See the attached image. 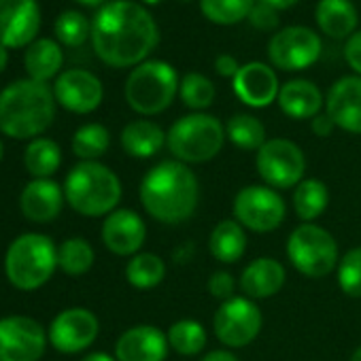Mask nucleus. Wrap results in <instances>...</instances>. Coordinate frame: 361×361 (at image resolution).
I'll return each instance as SVG.
<instances>
[{
	"label": "nucleus",
	"mask_w": 361,
	"mask_h": 361,
	"mask_svg": "<svg viewBox=\"0 0 361 361\" xmlns=\"http://www.w3.org/2000/svg\"><path fill=\"white\" fill-rule=\"evenodd\" d=\"M159 41L157 24L151 13L132 0H113L92 22V45L96 56L113 66H138Z\"/></svg>",
	"instance_id": "f257e3e1"
},
{
	"label": "nucleus",
	"mask_w": 361,
	"mask_h": 361,
	"mask_svg": "<svg viewBox=\"0 0 361 361\" xmlns=\"http://www.w3.org/2000/svg\"><path fill=\"white\" fill-rule=\"evenodd\" d=\"M140 202L159 224H183L196 213L200 202L198 176L183 161L164 159L142 176Z\"/></svg>",
	"instance_id": "f03ea898"
},
{
	"label": "nucleus",
	"mask_w": 361,
	"mask_h": 361,
	"mask_svg": "<svg viewBox=\"0 0 361 361\" xmlns=\"http://www.w3.org/2000/svg\"><path fill=\"white\" fill-rule=\"evenodd\" d=\"M56 119L54 87L20 79L0 92V132L16 140L39 138Z\"/></svg>",
	"instance_id": "7ed1b4c3"
},
{
	"label": "nucleus",
	"mask_w": 361,
	"mask_h": 361,
	"mask_svg": "<svg viewBox=\"0 0 361 361\" xmlns=\"http://www.w3.org/2000/svg\"><path fill=\"white\" fill-rule=\"evenodd\" d=\"M64 198L83 217H104L119 207L121 180L100 161H79L64 178Z\"/></svg>",
	"instance_id": "20e7f679"
},
{
	"label": "nucleus",
	"mask_w": 361,
	"mask_h": 361,
	"mask_svg": "<svg viewBox=\"0 0 361 361\" xmlns=\"http://www.w3.org/2000/svg\"><path fill=\"white\" fill-rule=\"evenodd\" d=\"M58 268V247L39 232L20 234L5 253V276L20 291L41 289Z\"/></svg>",
	"instance_id": "39448f33"
},
{
	"label": "nucleus",
	"mask_w": 361,
	"mask_h": 361,
	"mask_svg": "<svg viewBox=\"0 0 361 361\" xmlns=\"http://www.w3.org/2000/svg\"><path fill=\"white\" fill-rule=\"evenodd\" d=\"M226 140L221 121L207 113H192L172 123L166 145L174 159L183 164H204L219 155Z\"/></svg>",
	"instance_id": "423d86ee"
},
{
	"label": "nucleus",
	"mask_w": 361,
	"mask_h": 361,
	"mask_svg": "<svg viewBox=\"0 0 361 361\" xmlns=\"http://www.w3.org/2000/svg\"><path fill=\"white\" fill-rule=\"evenodd\" d=\"M176 71L161 60H147L130 73L126 81V100L140 115H157L166 111L178 90Z\"/></svg>",
	"instance_id": "0eeeda50"
},
{
	"label": "nucleus",
	"mask_w": 361,
	"mask_h": 361,
	"mask_svg": "<svg viewBox=\"0 0 361 361\" xmlns=\"http://www.w3.org/2000/svg\"><path fill=\"white\" fill-rule=\"evenodd\" d=\"M287 257L308 279H323L338 268V245L334 236L314 224L298 226L287 238Z\"/></svg>",
	"instance_id": "6e6552de"
},
{
	"label": "nucleus",
	"mask_w": 361,
	"mask_h": 361,
	"mask_svg": "<svg viewBox=\"0 0 361 361\" xmlns=\"http://www.w3.org/2000/svg\"><path fill=\"white\" fill-rule=\"evenodd\" d=\"M255 164L264 183L272 190H291L304 180V151L287 138L266 140L264 147L257 151Z\"/></svg>",
	"instance_id": "1a4fd4ad"
},
{
	"label": "nucleus",
	"mask_w": 361,
	"mask_h": 361,
	"mask_svg": "<svg viewBox=\"0 0 361 361\" xmlns=\"http://www.w3.org/2000/svg\"><path fill=\"white\" fill-rule=\"evenodd\" d=\"M234 219L253 232L266 234L285 221L287 207L276 190L268 185H247L234 198Z\"/></svg>",
	"instance_id": "9d476101"
},
{
	"label": "nucleus",
	"mask_w": 361,
	"mask_h": 361,
	"mask_svg": "<svg viewBox=\"0 0 361 361\" xmlns=\"http://www.w3.org/2000/svg\"><path fill=\"white\" fill-rule=\"evenodd\" d=\"M47 344L49 336L37 319L24 314L0 319V361H39Z\"/></svg>",
	"instance_id": "9b49d317"
},
{
	"label": "nucleus",
	"mask_w": 361,
	"mask_h": 361,
	"mask_svg": "<svg viewBox=\"0 0 361 361\" xmlns=\"http://www.w3.org/2000/svg\"><path fill=\"white\" fill-rule=\"evenodd\" d=\"M262 321V312L253 300L234 295L232 300L221 302L215 312L213 327L219 342L230 348H240L251 344L259 336Z\"/></svg>",
	"instance_id": "f8f14e48"
},
{
	"label": "nucleus",
	"mask_w": 361,
	"mask_h": 361,
	"mask_svg": "<svg viewBox=\"0 0 361 361\" xmlns=\"http://www.w3.org/2000/svg\"><path fill=\"white\" fill-rule=\"evenodd\" d=\"M321 56V39L304 26L279 30L268 45L270 62L281 71H304Z\"/></svg>",
	"instance_id": "ddd939ff"
},
{
	"label": "nucleus",
	"mask_w": 361,
	"mask_h": 361,
	"mask_svg": "<svg viewBox=\"0 0 361 361\" xmlns=\"http://www.w3.org/2000/svg\"><path fill=\"white\" fill-rule=\"evenodd\" d=\"M98 331H100L98 317L87 308L75 306L56 314V319L49 323L47 336H49V344L56 350L75 355L90 348L96 342Z\"/></svg>",
	"instance_id": "4468645a"
},
{
	"label": "nucleus",
	"mask_w": 361,
	"mask_h": 361,
	"mask_svg": "<svg viewBox=\"0 0 361 361\" xmlns=\"http://www.w3.org/2000/svg\"><path fill=\"white\" fill-rule=\"evenodd\" d=\"M41 28L37 0H0V43L7 49H22L35 43Z\"/></svg>",
	"instance_id": "2eb2a0df"
},
{
	"label": "nucleus",
	"mask_w": 361,
	"mask_h": 361,
	"mask_svg": "<svg viewBox=\"0 0 361 361\" xmlns=\"http://www.w3.org/2000/svg\"><path fill=\"white\" fill-rule=\"evenodd\" d=\"M54 96L56 102L62 104L66 111L77 115H87L100 106L104 90L94 73L83 68H71L56 79Z\"/></svg>",
	"instance_id": "dca6fc26"
},
{
	"label": "nucleus",
	"mask_w": 361,
	"mask_h": 361,
	"mask_svg": "<svg viewBox=\"0 0 361 361\" xmlns=\"http://www.w3.org/2000/svg\"><path fill=\"white\" fill-rule=\"evenodd\" d=\"M102 243L104 247L121 257H134L147 238L145 221L138 213L130 209H117L106 215L102 224Z\"/></svg>",
	"instance_id": "f3484780"
},
{
	"label": "nucleus",
	"mask_w": 361,
	"mask_h": 361,
	"mask_svg": "<svg viewBox=\"0 0 361 361\" xmlns=\"http://www.w3.org/2000/svg\"><path fill=\"white\" fill-rule=\"evenodd\" d=\"M64 202V188L54 178H32L20 196L22 215L32 224L54 221L62 213Z\"/></svg>",
	"instance_id": "a211bd4d"
},
{
	"label": "nucleus",
	"mask_w": 361,
	"mask_h": 361,
	"mask_svg": "<svg viewBox=\"0 0 361 361\" xmlns=\"http://www.w3.org/2000/svg\"><path fill=\"white\" fill-rule=\"evenodd\" d=\"M168 336L153 325H134L126 329L115 344L117 361H164L168 355Z\"/></svg>",
	"instance_id": "6ab92c4d"
},
{
	"label": "nucleus",
	"mask_w": 361,
	"mask_h": 361,
	"mask_svg": "<svg viewBox=\"0 0 361 361\" xmlns=\"http://www.w3.org/2000/svg\"><path fill=\"white\" fill-rule=\"evenodd\" d=\"M325 113L334 119L336 128L350 134H361V77L338 79L325 102Z\"/></svg>",
	"instance_id": "aec40b11"
},
{
	"label": "nucleus",
	"mask_w": 361,
	"mask_h": 361,
	"mask_svg": "<svg viewBox=\"0 0 361 361\" xmlns=\"http://www.w3.org/2000/svg\"><path fill=\"white\" fill-rule=\"evenodd\" d=\"M232 83H234L236 96L253 109H264L272 104L281 92L276 73L268 64H262V62H249L240 66Z\"/></svg>",
	"instance_id": "412c9836"
},
{
	"label": "nucleus",
	"mask_w": 361,
	"mask_h": 361,
	"mask_svg": "<svg viewBox=\"0 0 361 361\" xmlns=\"http://www.w3.org/2000/svg\"><path fill=\"white\" fill-rule=\"evenodd\" d=\"M285 285V268L272 257L253 259L240 274V289L249 300H266L276 295Z\"/></svg>",
	"instance_id": "4be33fe9"
},
{
	"label": "nucleus",
	"mask_w": 361,
	"mask_h": 361,
	"mask_svg": "<svg viewBox=\"0 0 361 361\" xmlns=\"http://www.w3.org/2000/svg\"><path fill=\"white\" fill-rule=\"evenodd\" d=\"M279 106L291 119H312L321 113L323 94L321 90L306 79L287 81L279 92Z\"/></svg>",
	"instance_id": "5701e85b"
},
{
	"label": "nucleus",
	"mask_w": 361,
	"mask_h": 361,
	"mask_svg": "<svg viewBox=\"0 0 361 361\" xmlns=\"http://www.w3.org/2000/svg\"><path fill=\"white\" fill-rule=\"evenodd\" d=\"M64 64V54L62 47L51 41V39H37L35 43L28 45L24 54V68L30 79L47 83L54 79Z\"/></svg>",
	"instance_id": "b1692460"
},
{
	"label": "nucleus",
	"mask_w": 361,
	"mask_h": 361,
	"mask_svg": "<svg viewBox=\"0 0 361 361\" xmlns=\"http://www.w3.org/2000/svg\"><path fill=\"white\" fill-rule=\"evenodd\" d=\"M164 145H166V134L153 121H147V119L130 121L121 130V147L130 157H136V159L153 157Z\"/></svg>",
	"instance_id": "393cba45"
},
{
	"label": "nucleus",
	"mask_w": 361,
	"mask_h": 361,
	"mask_svg": "<svg viewBox=\"0 0 361 361\" xmlns=\"http://www.w3.org/2000/svg\"><path fill=\"white\" fill-rule=\"evenodd\" d=\"M317 24L331 39H344L355 35L357 11L350 0H319Z\"/></svg>",
	"instance_id": "a878e982"
},
{
	"label": "nucleus",
	"mask_w": 361,
	"mask_h": 361,
	"mask_svg": "<svg viewBox=\"0 0 361 361\" xmlns=\"http://www.w3.org/2000/svg\"><path fill=\"white\" fill-rule=\"evenodd\" d=\"M209 249L217 262L234 264L245 255L247 234L245 228L236 219H224L215 226L209 238Z\"/></svg>",
	"instance_id": "bb28decb"
},
{
	"label": "nucleus",
	"mask_w": 361,
	"mask_h": 361,
	"mask_svg": "<svg viewBox=\"0 0 361 361\" xmlns=\"http://www.w3.org/2000/svg\"><path fill=\"white\" fill-rule=\"evenodd\" d=\"M62 164V149L51 138H35L24 151V166L32 178H51Z\"/></svg>",
	"instance_id": "cd10ccee"
},
{
	"label": "nucleus",
	"mask_w": 361,
	"mask_h": 361,
	"mask_svg": "<svg viewBox=\"0 0 361 361\" xmlns=\"http://www.w3.org/2000/svg\"><path fill=\"white\" fill-rule=\"evenodd\" d=\"M329 204V190L319 178H304L293 192V211L304 221L310 224L319 219Z\"/></svg>",
	"instance_id": "c85d7f7f"
},
{
	"label": "nucleus",
	"mask_w": 361,
	"mask_h": 361,
	"mask_svg": "<svg viewBox=\"0 0 361 361\" xmlns=\"http://www.w3.org/2000/svg\"><path fill=\"white\" fill-rule=\"evenodd\" d=\"M166 276V264L155 253H136L126 266V279L134 289H153Z\"/></svg>",
	"instance_id": "c756f323"
},
{
	"label": "nucleus",
	"mask_w": 361,
	"mask_h": 361,
	"mask_svg": "<svg viewBox=\"0 0 361 361\" xmlns=\"http://www.w3.org/2000/svg\"><path fill=\"white\" fill-rule=\"evenodd\" d=\"M166 336H168L170 348L185 357L198 355L207 346V329L202 327L200 321H194V319H180L172 323Z\"/></svg>",
	"instance_id": "7c9ffc66"
},
{
	"label": "nucleus",
	"mask_w": 361,
	"mask_h": 361,
	"mask_svg": "<svg viewBox=\"0 0 361 361\" xmlns=\"http://www.w3.org/2000/svg\"><path fill=\"white\" fill-rule=\"evenodd\" d=\"M94 249L85 238H66L58 247V268L68 276H83L94 266Z\"/></svg>",
	"instance_id": "2f4dec72"
},
{
	"label": "nucleus",
	"mask_w": 361,
	"mask_h": 361,
	"mask_svg": "<svg viewBox=\"0 0 361 361\" xmlns=\"http://www.w3.org/2000/svg\"><path fill=\"white\" fill-rule=\"evenodd\" d=\"M226 136L245 151H259L266 142V128L253 115H234L226 126Z\"/></svg>",
	"instance_id": "473e14b6"
},
{
	"label": "nucleus",
	"mask_w": 361,
	"mask_h": 361,
	"mask_svg": "<svg viewBox=\"0 0 361 361\" xmlns=\"http://www.w3.org/2000/svg\"><path fill=\"white\" fill-rule=\"evenodd\" d=\"M111 145V134L102 123H85L73 136V153L81 161H98Z\"/></svg>",
	"instance_id": "72a5a7b5"
},
{
	"label": "nucleus",
	"mask_w": 361,
	"mask_h": 361,
	"mask_svg": "<svg viewBox=\"0 0 361 361\" xmlns=\"http://www.w3.org/2000/svg\"><path fill=\"white\" fill-rule=\"evenodd\" d=\"M255 0H200V11L207 20L221 26H232L249 18Z\"/></svg>",
	"instance_id": "f704fd0d"
},
{
	"label": "nucleus",
	"mask_w": 361,
	"mask_h": 361,
	"mask_svg": "<svg viewBox=\"0 0 361 361\" xmlns=\"http://www.w3.org/2000/svg\"><path fill=\"white\" fill-rule=\"evenodd\" d=\"M178 94L180 100H183L185 106L194 109V111H202L209 109L215 100V85L211 79H207L200 73H188L178 85Z\"/></svg>",
	"instance_id": "c9c22d12"
},
{
	"label": "nucleus",
	"mask_w": 361,
	"mask_h": 361,
	"mask_svg": "<svg viewBox=\"0 0 361 361\" xmlns=\"http://www.w3.org/2000/svg\"><path fill=\"white\" fill-rule=\"evenodd\" d=\"M54 30H56V39L68 47H79L87 41V37H92V24L79 11L60 13L54 24Z\"/></svg>",
	"instance_id": "e433bc0d"
},
{
	"label": "nucleus",
	"mask_w": 361,
	"mask_h": 361,
	"mask_svg": "<svg viewBox=\"0 0 361 361\" xmlns=\"http://www.w3.org/2000/svg\"><path fill=\"white\" fill-rule=\"evenodd\" d=\"M338 285L348 298H361V247H355L338 262Z\"/></svg>",
	"instance_id": "4c0bfd02"
},
{
	"label": "nucleus",
	"mask_w": 361,
	"mask_h": 361,
	"mask_svg": "<svg viewBox=\"0 0 361 361\" xmlns=\"http://www.w3.org/2000/svg\"><path fill=\"white\" fill-rule=\"evenodd\" d=\"M234 289H236V281L230 272H224V270H217L211 274L209 279V291L213 298L221 300V302H228L234 298Z\"/></svg>",
	"instance_id": "58836bf2"
},
{
	"label": "nucleus",
	"mask_w": 361,
	"mask_h": 361,
	"mask_svg": "<svg viewBox=\"0 0 361 361\" xmlns=\"http://www.w3.org/2000/svg\"><path fill=\"white\" fill-rule=\"evenodd\" d=\"M249 22L255 30H272L279 26V13L274 7H270L266 3H257L253 7V11L249 13Z\"/></svg>",
	"instance_id": "ea45409f"
},
{
	"label": "nucleus",
	"mask_w": 361,
	"mask_h": 361,
	"mask_svg": "<svg viewBox=\"0 0 361 361\" xmlns=\"http://www.w3.org/2000/svg\"><path fill=\"white\" fill-rule=\"evenodd\" d=\"M344 58H346L348 66L361 77V30L348 39V43L344 47Z\"/></svg>",
	"instance_id": "a19ab883"
},
{
	"label": "nucleus",
	"mask_w": 361,
	"mask_h": 361,
	"mask_svg": "<svg viewBox=\"0 0 361 361\" xmlns=\"http://www.w3.org/2000/svg\"><path fill=\"white\" fill-rule=\"evenodd\" d=\"M334 130H336V123H334V119H331L327 113H319L317 117H312V132H314L319 138L331 136Z\"/></svg>",
	"instance_id": "79ce46f5"
},
{
	"label": "nucleus",
	"mask_w": 361,
	"mask_h": 361,
	"mask_svg": "<svg viewBox=\"0 0 361 361\" xmlns=\"http://www.w3.org/2000/svg\"><path fill=\"white\" fill-rule=\"evenodd\" d=\"M215 71L221 75V77H236L238 75V71H240V66H238V62H236V58L234 56H228V54H224V56H219L217 58V62H215Z\"/></svg>",
	"instance_id": "37998d69"
},
{
	"label": "nucleus",
	"mask_w": 361,
	"mask_h": 361,
	"mask_svg": "<svg viewBox=\"0 0 361 361\" xmlns=\"http://www.w3.org/2000/svg\"><path fill=\"white\" fill-rule=\"evenodd\" d=\"M202 361H238V357L230 350H211Z\"/></svg>",
	"instance_id": "c03bdc74"
},
{
	"label": "nucleus",
	"mask_w": 361,
	"mask_h": 361,
	"mask_svg": "<svg viewBox=\"0 0 361 361\" xmlns=\"http://www.w3.org/2000/svg\"><path fill=\"white\" fill-rule=\"evenodd\" d=\"M81 361H117V359H115V357H111L109 353L96 350V353H90V355H85Z\"/></svg>",
	"instance_id": "a18cd8bd"
},
{
	"label": "nucleus",
	"mask_w": 361,
	"mask_h": 361,
	"mask_svg": "<svg viewBox=\"0 0 361 361\" xmlns=\"http://www.w3.org/2000/svg\"><path fill=\"white\" fill-rule=\"evenodd\" d=\"M259 3H266V5H270V7H274L279 11V9H287V7L295 5L298 0H259Z\"/></svg>",
	"instance_id": "49530a36"
},
{
	"label": "nucleus",
	"mask_w": 361,
	"mask_h": 361,
	"mask_svg": "<svg viewBox=\"0 0 361 361\" xmlns=\"http://www.w3.org/2000/svg\"><path fill=\"white\" fill-rule=\"evenodd\" d=\"M7 62H9V51L3 43H0V73L7 68Z\"/></svg>",
	"instance_id": "de8ad7c7"
},
{
	"label": "nucleus",
	"mask_w": 361,
	"mask_h": 361,
	"mask_svg": "<svg viewBox=\"0 0 361 361\" xmlns=\"http://www.w3.org/2000/svg\"><path fill=\"white\" fill-rule=\"evenodd\" d=\"M77 3H81V5H85V7H98V5L104 3V0H77Z\"/></svg>",
	"instance_id": "09e8293b"
},
{
	"label": "nucleus",
	"mask_w": 361,
	"mask_h": 361,
	"mask_svg": "<svg viewBox=\"0 0 361 361\" xmlns=\"http://www.w3.org/2000/svg\"><path fill=\"white\" fill-rule=\"evenodd\" d=\"M350 361H361V346L355 348V353L350 355Z\"/></svg>",
	"instance_id": "8fccbe9b"
},
{
	"label": "nucleus",
	"mask_w": 361,
	"mask_h": 361,
	"mask_svg": "<svg viewBox=\"0 0 361 361\" xmlns=\"http://www.w3.org/2000/svg\"><path fill=\"white\" fill-rule=\"evenodd\" d=\"M3 155H5V147H3V142H0V161H3Z\"/></svg>",
	"instance_id": "3c124183"
},
{
	"label": "nucleus",
	"mask_w": 361,
	"mask_h": 361,
	"mask_svg": "<svg viewBox=\"0 0 361 361\" xmlns=\"http://www.w3.org/2000/svg\"><path fill=\"white\" fill-rule=\"evenodd\" d=\"M142 3H149V5H155V3H161V0H142Z\"/></svg>",
	"instance_id": "603ef678"
}]
</instances>
